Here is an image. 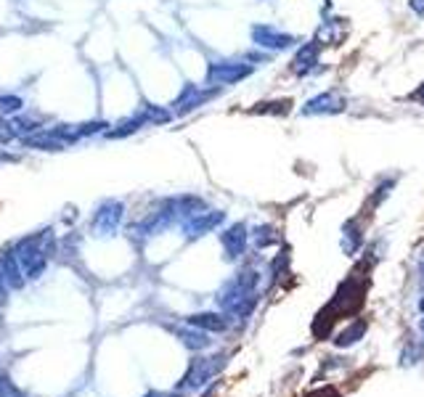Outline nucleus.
<instances>
[{"mask_svg":"<svg viewBox=\"0 0 424 397\" xmlns=\"http://www.w3.org/2000/svg\"><path fill=\"white\" fill-rule=\"evenodd\" d=\"M218 361L220 358H196V361H191L189 371H186V376H183L181 386H189V389L202 386L207 379H212V376L218 373L220 365H223V363H218Z\"/></svg>","mask_w":424,"mask_h":397,"instance_id":"6e6552de","label":"nucleus"},{"mask_svg":"<svg viewBox=\"0 0 424 397\" xmlns=\"http://www.w3.org/2000/svg\"><path fill=\"white\" fill-rule=\"evenodd\" d=\"M13 138H16V130H13V125L8 117H0V144H11Z\"/></svg>","mask_w":424,"mask_h":397,"instance_id":"393cba45","label":"nucleus"},{"mask_svg":"<svg viewBox=\"0 0 424 397\" xmlns=\"http://www.w3.org/2000/svg\"><path fill=\"white\" fill-rule=\"evenodd\" d=\"M252 74L249 64H239V61H215L207 67V85L220 88V85H236L247 80Z\"/></svg>","mask_w":424,"mask_h":397,"instance_id":"20e7f679","label":"nucleus"},{"mask_svg":"<svg viewBox=\"0 0 424 397\" xmlns=\"http://www.w3.org/2000/svg\"><path fill=\"white\" fill-rule=\"evenodd\" d=\"M189 326L202 328V331H226V328H228V321L218 313H196L189 318Z\"/></svg>","mask_w":424,"mask_h":397,"instance_id":"4468645a","label":"nucleus"},{"mask_svg":"<svg viewBox=\"0 0 424 397\" xmlns=\"http://www.w3.org/2000/svg\"><path fill=\"white\" fill-rule=\"evenodd\" d=\"M252 239H254V246L257 249H266V246H271V244H276V230L271 228V225H260V228H254L252 233Z\"/></svg>","mask_w":424,"mask_h":397,"instance_id":"412c9836","label":"nucleus"},{"mask_svg":"<svg viewBox=\"0 0 424 397\" xmlns=\"http://www.w3.org/2000/svg\"><path fill=\"white\" fill-rule=\"evenodd\" d=\"M178 337H181V342L186 344L189 349H205L207 344H210V339H207V331H202V328H181L178 331Z\"/></svg>","mask_w":424,"mask_h":397,"instance_id":"dca6fc26","label":"nucleus"},{"mask_svg":"<svg viewBox=\"0 0 424 397\" xmlns=\"http://www.w3.org/2000/svg\"><path fill=\"white\" fill-rule=\"evenodd\" d=\"M292 109V101H273V104H257L252 114H287Z\"/></svg>","mask_w":424,"mask_h":397,"instance_id":"5701e85b","label":"nucleus"},{"mask_svg":"<svg viewBox=\"0 0 424 397\" xmlns=\"http://www.w3.org/2000/svg\"><path fill=\"white\" fill-rule=\"evenodd\" d=\"M0 397H25V392L13 384L11 379L3 376V379H0Z\"/></svg>","mask_w":424,"mask_h":397,"instance_id":"a878e982","label":"nucleus"},{"mask_svg":"<svg viewBox=\"0 0 424 397\" xmlns=\"http://www.w3.org/2000/svg\"><path fill=\"white\" fill-rule=\"evenodd\" d=\"M247 225L244 223H233L231 228H226L220 233V244H223V252H226V260H239L247 249Z\"/></svg>","mask_w":424,"mask_h":397,"instance_id":"1a4fd4ad","label":"nucleus"},{"mask_svg":"<svg viewBox=\"0 0 424 397\" xmlns=\"http://www.w3.org/2000/svg\"><path fill=\"white\" fill-rule=\"evenodd\" d=\"M310 397H339V395L331 389V386H327V389H318V392H313Z\"/></svg>","mask_w":424,"mask_h":397,"instance_id":"c85d7f7f","label":"nucleus"},{"mask_svg":"<svg viewBox=\"0 0 424 397\" xmlns=\"http://www.w3.org/2000/svg\"><path fill=\"white\" fill-rule=\"evenodd\" d=\"M409 8H411L416 16H424V0H409Z\"/></svg>","mask_w":424,"mask_h":397,"instance_id":"cd10ccee","label":"nucleus"},{"mask_svg":"<svg viewBox=\"0 0 424 397\" xmlns=\"http://www.w3.org/2000/svg\"><path fill=\"white\" fill-rule=\"evenodd\" d=\"M364 297H366V281H358V276H348L342 284H339L337 294L331 297L327 307L318 313L313 323V331L318 337H324L327 334V326L337 323L339 318H345V315L355 313L361 305H364Z\"/></svg>","mask_w":424,"mask_h":397,"instance_id":"f257e3e1","label":"nucleus"},{"mask_svg":"<svg viewBox=\"0 0 424 397\" xmlns=\"http://www.w3.org/2000/svg\"><path fill=\"white\" fill-rule=\"evenodd\" d=\"M215 96V90H202L199 85H186L181 90V96L175 98V104H172V109H175V114H189V111H194L196 106H202L205 101H210V98Z\"/></svg>","mask_w":424,"mask_h":397,"instance_id":"9b49d317","label":"nucleus"},{"mask_svg":"<svg viewBox=\"0 0 424 397\" xmlns=\"http://www.w3.org/2000/svg\"><path fill=\"white\" fill-rule=\"evenodd\" d=\"M25 146L37 148V151H61L67 144H64L61 138H56L50 130H40V132H35V135H27Z\"/></svg>","mask_w":424,"mask_h":397,"instance_id":"ddd939ff","label":"nucleus"},{"mask_svg":"<svg viewBox=\"0 0 424 397\" xmlns=\"http://www.w3.org/2000/svg\"><path fill=\"white\" fill-rule=\"evenodd\" d=\"M141 125H144V122H141V117L135 114V117L120 120L114 127H109V130L104 132V135H107V138H125V135H133L135 130H141Z\"/></svg>","mask_w":424,"mask_h":397,"instance_id":"f3484780","label":"nucleus"},{"mask_svg":"<svg viewBox=\"0 0 424 397\" xmlns=\"http://www.w3.org/2000/svg\"><path fill=\"white\" fill-rule=\"evenodd\" d=\"M422 284H424V267H422Z\"/></svg>","mask_w":424,"mask_h":397,"instance_id":"2f4dec72","label":"nucleus"},{"mask_svg":"<svg viewBox=\"0 0 424 397\" xmlns=\"http://www.w3.org/2000/svg\"><path fill=\"white\" fill-rule=\"evenodd\" d=\"M366 328H369V326H366V321H355L353 326H348V328H345V331H342V334L334 339V342H337V347H350V344H355V342H358V339L366 334Z\"/></svg>","mask_w":424,"mask_h":397,"instance_id":"a211bd4d","label":"nucleus"},{"mask_svg":"<svg viewBox=\"0 0 424 397\" xmlns=\"http://www.w3.org/2000/svg\"><path fill=\"white\" fill-rule=\"evenodd\" d=\"M0 273L6 276V281H8L11 289H22V286H25V273H22V267L16 263L13 252L0 254Z\"/></svg>","mask_w":424,"mask_h":397,"instance_id":"f8f14e48","label":"nucleus"},{"mask_svg":"<svg viewBox=\"0 0 424 397\" xmlns=\"http://www.w3.org/2000/svg\"><path fill=\"white\" fill-rule=\"evenodd\" d=\"M361 241H364V236H361L358 223H355V220L345 223V228H342V249L348 254H355L361 249Z\"/></svg>","mask_w":424,"mask_h":397,"instance_id":"2eb2a0df","label":"nucleus"},{"mask_svg":"<svg viewBox=\"0 0 424 397\" xmlns=\"http://www.w3.org/2000/svg\"><path fill=\"white\" fill-rule=\"evenodd\" d=\"M107 122H83V125H77V132H80V138L85 135H96V132H107Z\"/></svg>","mask_w":424,"mask_h":397,"instance_id":"b1692460","label":"nucleus"},{"mask_svg":"<svg viewBox=\"0 0 424 397\" xmlns=\"http://www.w3.org/2000/svg\"><path fill=\"white\" fill-rule=\"evenodd\" d=\"M422 331H424V321H422Z\"/></svg>","mask_w":424,"mask_h":397,"instance_id":"473e14b6","label":"nucleus"},{"mask_svg":"<svg viewBox=\"0 0 424 397\" xmlns=\"http://www.w3.org/2000/svg\"><path fill=\"white\" fill-rule=\"evenodd\" d=\"M321 59V46L310 40V43H303L297 53H294V59H292V74L294 77H305V74H310L315 69V64Z\"/></svg>","mask_w":424,"mask_h":397,"instance_id":"9d476101","label":"nucleus"},{"mask_svg":"<svg viewBox=\"0 0 424 397\" xmlns=\"http://www.w3.org/2000/svg\"><path fill=\"white\" fill-rule=\"evenodd\" d=\"M8 291H11V286H8L6 276L0 273V305H6V300H8Z\"/></svg>","mask_w":424,"mask_h":397,"instance_id":"bb28decb","label":"nucleus"},{"mask_svg":"<svg viewBox=\"0 0 424 397\" xmlns=\"http://www.w3.org/2000/svg\"><path fill=\"white\" fill-rule=\"evenodd\" d=\"M122 217H125V204L117 202V199H107V202L93 212L90 230H93L96 236H114L117 228H120Z\"/></svg>","mask_w":424,"mask_h":397,"instance_id":"7ed1b4c3","label":"nucleus"},{"mask_svg":"<svg viewBox=\"0 0 424 397\" xmlns=\"http://www.w3.org/2000/svg\"><path fill=\"white\" fill-rule=\"evenodd\" d=\"M252 43L266 50H289L297 46V37L287 35V32H279L276 27H271V25H254Z\"/></svg>","mask_w":424,"mask_h":397,"instance_id":"423d86ee","label":"nucleus"},{"mask_svg":"<svg viewBox=\"0 0 424 397\" xmlns=\"http://www.w3.org/2000/svg\"><path fill=\"white\" fill-rule=\"evenodd\" d=\"M13 257H16L25 278H40L46 265H48V254L40 246V236H29V239L19 241L16 249H13Z\"/></svg>","mask_w":424,"mask_h":397,"instance_id":"f03ea898","label":"nucleus"},{"mask_svg":"<svg viewBox=\"0 0 424 397\" xmlns=\"http://www.w3.org/2000/svg\"><path fill=\"white\" fill-rule=\"evenodd\" d=\"M22 109H25V101L19 96H0V117H16V114H22Z\"/></svg>","mask_w":424,"mask_h":397,"instance_id":"aec40b11","label":"nucleus"},{"mask_svg":"<svg viewBox=\"0 0 424 397\" xmlns=\"http://www.w3.org/2000/svg\"><path fill=\"white\" fill-rule=\"evenodd\" d=\"M348 109V101L342 98V93L337 90H324L318 96L308 98L303 106L305 117H321V114H342Z\"/></svg>","mask_w":424,"mask_h":397,"instance_id":"0eeeda50","label":"nucleus"},{"mask_svg":"<svg viewBox=\"0 0 424 397\" xmlns=\"http://www.w3.org/2000/svg\"><path fill=\"white\" fill-rule=\"evenodd\" d=\"M411 98H413V101H419V104H422V106H424V83L419 85V88H416V90H413V93H411Z\"/></svg>","mask_w":424,"mask_h":397,"instance_id":"c756f323","label":"nucleus"},{"mask_svg":"<svg viewBox=\"0 0 424 397\" xmlns=\"http://www.w3.org/2000/svg\"><path fill=\"white\" fill-rule=\"evenodd\" d=\"M419 310H422V313H424V297H422V300H419Z\"/></svg>","mask_w":424,"mask_h":397,"instance_id":"7c9ffc66","label":"nucleus"},{"mask_svg":"<svg viewBox=\"0 0 424 397\" xmlns=\"http://www.w3.org/2000/svg\"><path fill=\"white\" fill-rule=\"evenodd\" d=\"M138 117H141L144 125H167V122L172 120V114L162 106H144L138 111Z\"/></svg>","mask_w":424,"mask_h":397,"instance_id":"6ab92c4d","label":"nucleus"},{"mask_svg":"<svg viewBox=\"0 0 424 397\" xmlns=\"http://www.w3.org/2000/svg\"><path fill=\"white\" fill-rule=\"evenodd\" d=\"M226 220V212H220V209H199L194 215L183 217V233L189 236V239H199V236H205L210 230H215Z\"/></svg>","mask_w":424,"mask_h":397,"instance_id":"39448f33","label":"nucleus"},{"mask_svg":"<svg viewBox=\"0 0 424 397\" xmlns=\"http://www.w3.org/2000/svg\"><path fill=\"white\" fill-rule=\"evenodd\" d=\"M11 125H13V130H16V135L22 132L25 138H27V135H35V132H40V122H37L35 117H25V114H22V117H16Z\"/></svg>","mask_w":424,"mask_h":397,"instance_id":"4be33fe9","label":"nucleus"}]
</instances>
